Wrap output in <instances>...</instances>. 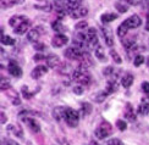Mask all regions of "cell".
<instances>
[{"mask_svg": "<svg viewBox=\"0 0 149 145\" xmlns=\"http://www.w3.org/2000/svg\"><path fill=\"white\" fill-rule=\"evenodd\" d=\"M71 78H72L73 80H76L77 83H79L81 85H87V84H89V83H91V79H92L89 72L87 71V70H84V68H81V67L76 68V70L72 72Z\"/></svg>", "mask_w": 149, "mask_h": 145, "instance_id": "1", "label": "cell"}, {"mask_svg": "<svg viewBox=\"0 0 149 145\" xmlns=\"http://www.w3.org/2000/svg\"><path fill=\"white\" fill-rule=\"evenodd\" d=\"M64 119L67 123V126H70V127H77L79 122V112L71 108H66Z\"/></svg>", "mask_w": 149, "mask_h": 145, "instance_id": "2", "label": "cell"}, {"mask_svg": "<svg viewBox=\"0 0 149 145\" xmlns=\"http://www.w3.org/2000/svg\"><path fill=\"white\" fill-rule=\"evenodd\" d=\"M110 134H111V126L108 122H103L94 132V135L98 139H105Z\"/></svg>", "mask_w": 149, "mask_h": 145, "instance_id": "3", "label": "cell"}, {"mask_svg": "<svg viewBox=\"0 0 149 145\" xmlns=\"http://www.w3.org/2000/svg\"><path fill=\"white\" fill-rule=\"evenodd\" d=\"M83 54H84V50L73 48V46L67 48L65 50V56L67 59H70V60H79L81 58H82Z\"/></svg>", "mask_w": 149, "mask_h": 145, "instance_id": "4", "label": "cell"}, {"mask_svg": "<svg viewBox=\"0 0 149 145\" xmlns=\"http://www.w3.org/2000/svg\"><path fill=\"white\" fill-rule=\"evenodd\" d=\"M125 26L128 28V29H133V28H137L141 26V23H142V20L139 18V16L137 15H133L131 17H128L127 20H125L122 22Z\"/></svg>", "mask_w": 149, "mask_h": 145, "instance_id": "5", "label": "cell"}, {"mask_svg": "<svg viewBox=\"0 0 149 145\" xmlns=\"http://www.w3.org/2000/svg\"><path fill=\"white\" fill-rule=\"evenodd\" d=\"M8 71H9V73L12 76V77L20 78L21 76H22V68H21L20 66H18L15 61H10V62H9Z\"/></svg>", "mask_w": 149, "mask_h": 145, "instance_id": "6", "label": "cell"}, {"mask_svg": "<svg viewBox=\"0 0 149 145\" xmlns=\"http://www.w3.org/2000/svg\"><path fill=\"white\" fill-rule=\"evenodd\" d=\"M69 42V38L64 34H56L53 39H52V45L54 48H63L65 44H67Z\"/></svg>", "mask_w": 149, "mask_h": 145, "instance_id": "7", "label": "cell"}, {"mask_svg": "<svg viewBox=\"0 0 149 145\" xmlns=\"http://www.w3.org/2000/svg\"><path fill=\"white\" fill-rule=\"evenodd\" d=\"M78 61H79V66L78 67L84 68V70H88L89 67L93 66V60L91 58L89 53H87V51H84V54L82 55V58H81Z\"/></svg>", "mask_w": 149, "mask_h": 145, "instance_id": "8", "label": "cell"}, {"mask_svg": "<svg viewBox=\"0 0 149 145\" xmlns=\"http://www.w3.org/2000/svg\"><path fill=\"white\" fill-rule=\"evenodd\" d=\"M22 121L26 123L27 127H28L31 130H32V132H34V133H39V132H40V126H39V123L37 122L34 118L26 117V118H22Z\"/></svg>", "mask_w": 149, "mask_h": 145, "instance_id": "9", "label": "cell"}, {"mask_svg": "<svg viewBox=\"0 0 149 145\" xmlns=\"http://www.w3.org/2000/svg\"><path fill=\"white\" fill-rule=\"evenodd\" d=\"M42 27H37L34 29H31L27 33V40L32 42V43H37L38 42V38L40 37V32H42Z\"/></svg>", "mask_w": 149, "mask_h": 145, "instance_id": "10", "label": "cell"}, {"mask_svg": "<svg viewBox=\"0 0 149 145\" xmlns=\"http://www.w3.org/2000/svg\"><path fill=\"white\" fill-rule=\"evenodd\" d=\"M103 34H104V39H105V43H107L108 46H113L114 45V35H113V32L109 27H104L103 28Z\"/></svg>", "mask_w": 149, "mask_h": 145, "instance_id": "11", "label": "cell"}, {"mask_svg": "<svg viewBox=\"0 0 149 145\" xmlns=\"http://www.w3.org/2000/svg\"><path fill=\"white\" fill-rule=\"evenodd\" d=\"M48 72V67H45V66H37L34 70L31 72V77L32 78H34V79H37V78H40L42 76H44L45 73Z\"/></svg>", "mask_w": 149, "mask_h": 145, "instance_id": "12", "label": "cell"}, {"mask_svg": "<svg viewBox=\"0 0 149 145\" xmlns=\"http://www.w3.org/2000/svg\"><path fill=\"white\" fill-rule=\"evenodd\" d=\"M29 26H31V22L28 20H24L23 22H21L18 24L17 27L14 28V32L16 34H23V33H26V31L29 28Z\"/></svg>", "mask_w": 149, "mask_h": 145, "instance_id": "13", "label": "cell"}, {"mask_svg": "<svg viewBox=\"0 0 149 145\" xmlns=\"http://www.w3.org/2000/svg\"><path fill=\"white\" fill-rule=\"evenodd\" d=\"M87 14H88V10H87L86 8H83V6H79V8L74 9L70 15H71L72 18H82V17L87 16Z\"/></svg>", "mask_w": 149, "mask_h": 145, "instance_id": "14", "label": "cell"}, {"mask_svg": "<svg viewBox=\"0 0 149 145\" xmlns=\"http://www.w3.org/2000/svg\"><path fill=\"white\" fill-rule=\"evenodd\" d=\"M58 71H59L60 74L71 76L74 70H73V67L70 64H60V67H58Z\"/></svg>", "mask_w": 149, "mask_h": 145, "instance_id": "15", "label": "cell"}, {"mask_svg": "<svg viewBox=\"0 0 149 145\" xmlns=\"http://www.w3.org/2000/svg\"><path fill=\"white\" fill-rule=\"evenodd\" d=\"M47 65L48 67H52V68H55L60 65V59L58 55H49L47 58Z\"/></svg>", "mask_w": 149, "mask_h": 145, "instance_id": "16", "label": "cell"}, {"mask_svg": "<svg viewBox=\"0 0 149 145\" xmlns=\"http://www.w3.org/2000/svg\"><path fill=\"white\" fill-rule=\"evenodd\" d=\"M8 130L11 132L12 134L18 137V138H22L23 137V130H22V128L18 124H9L8 126Z\"/></svg>", "mask_w": 149, "mask_h": 145, "instance_id": "17", "label": "cell"}, {"mask_svg": "<svg viewBox=\"0 0 149 145\" xmlns=\"http://www.w3.org/2000/svg\"><path fill=\"white\" fill-rule=\"evenodd\" d=\"M138 113L139 115H148L149 113V99L146 98L142 100V104L139 105V108H138Z\"/></svg>", "mask_w": 149, "mask_h": 145, "instance_id": "18", "label": "cell"}, {"mask_svg": "<svg viewBox=\"0 0 149 145\" xmlns=\"http://www.w3.org/2000/svg\"><path fill=\"white\" fill-rule=\"evenodd\" d=\"M133 76L131 73H126L122 76V79H121V84L123 88H130L133 83Z\"/></svg>", "mask_w": 149, "mask_h": 145, "instance_id": "19", "label": "cell"}, {"mask_svg": "<svg viewBox=\"0 0 149 145\" xmlns=\"http://www.w3.org/2000/svg\"><path fill=\"white\" fill-rule=\"evenodd\" d=\"M81 3H82V0H66V8L67 10H69V12L71 14V12L74 10V9H77L79 8V5Z\"/></svg>", "mask_w": 149, "mask_h": 145, "instance_id": "20", "label": "cell"}, {"mask_svg": "<svg viewBox=\"0 0 149 145\" xmlns=\"http://www.w3.org/2000/svg\"><path fill=\"white\" fill-rule=\"evenodd\" d=\"M122 44L126 50L132 49L136 45V38L134 37H128V38H122Z\"/></svg>", "mask_w": 149, "mask_h": 145, "instance_id": "21", "label": "cell"}, {"mask_svg": "<svg viewBox=\"0 0 149 145\" xmlns=\"http://www.w3.org/2000/svg\"><path fill=\"white\" fill-rule=\"evenodd\" d=\"M65 111H66L65 108H63V106H58V108L53 111L54 118L58 119V121H60L61 118H65Z\"/></svg>", "mask_w": 149, "mask_h": 145, "instance_id": "22", "label": "cell"}, {"mask_svg": "<svg viewBox=\"0 0 149 145\" xmlns=\"http://www.w3.org/2000/svg\"><path fill=\"white\" fill-rule=\"evenodd\" d=\"M125 118H126V119H128V121H131V122H133L134 119H136V115H134V112H133V109H132L131 104H127V105H126Z\"/></svg>", "mask_w": 149, "mask_h": 145, "instance_id": "23", "label": "cell"}, {"mask_svg": "<svg viewBox=\"0 0 149 145\" xmlns=\"http://www.w3.org/2000/svg\"><path fill=\"white\" fill-rule=\"evenodd\" d=\"M24 20H27V17H24V16H14V17L10 18L9 23H10V26H12V27L15 28V27H17L21 22H23Z\"/></svg>", "mask_w": 149, "mask_h": 145, "instance_id": "24", "label": "cell"}, {"mask_svg": "<svg viewBox=\"0 0 149 145\" xmlns=\"http://www.w3.org/2000/svg\"><path fill=\"white\" fill-rule=\"evenodd\" d=\"M24 0H1V6L3 9H6V8H11L14 5H17V4H22Z\"/></svg>", "mask_w": 149, "mask_h": 145, "instance_id": "25", "label": "cell"}, {"mask_svg": "<svg viewBox=\"0 0 149 145\" xmlns=\"http://www.w3.org/2000/svg\"><path fill=\"white\" fill-rule=\"evenodd\" d=\"M105 90H107L109 94H113L114 92L117 90V80L115 79H111L108 82V84H107V88H105Z\"/></svg>", "mask_w": 149, "mask_h": 145, "instance_id": "26", "label": "cell"}, {"mask_svg": "<svg viewBox=\"0 0 149 145\" xmlns=\"http://www.w3.org/2000/svg\"><path fill=\"white\" fill-rule=\"evenodd\" d=\"M94 55L95 58H98L99 61H105L107 59H105V53H104V48H102L100 45H98L94 50Z\"/></svg>", "mask_w": 149, "mask_h": 145, "instance_id": "27", "label": "cell"}, {"mask_svg": "<svg viewBox=\"0 0 149 145\" xmlns=\"http://www.w3.org/2000/svg\"><path fill=\"white\" fill-rule=\"evenodd\" d=\"M108 95H109V93L107 90H100L99 93H97L93 98H94V100L97 103H102V101H104V100L108 98Z\"/></svg>", "mask_w": 149, "mask_h": 145, "instance_id": "28", "label": "cell"}, {"mask_svg": "<svg viewBox=\"0 0 149 145\" xmlns=\"http://www.w3.org/2000/svg\"><path fill=\"white\" fill-rule=\"evenodd\" d=\"M92 105L89 103H83L82 104V108H81V115L82 116H87L89 115V113L92 112Z\"/></svg>", "mask_w": 149, "mask_h": 145, "instance_id": "29", "label": "cell"}, {"mask_svg": "<svg viewBox=\"0 0 149 145\" xmlns=\"http://www.w3.org/2000/svg\"><path fill=\"white\" fill-rule=\"evenodd\" d=\"M117 18V14H104L102 15V21L104 23H109V22H113Z\"/></svg>", "mask_w": 149, "mask_h": 145, "instance_id": "30", "label": "cell"}, {"mask_svg": "<svg viewBox=\"0 0 149 145\" xmlns=\"http://www.w3.org/2000/svg\"><path fill=\"white\" fill-rule=\"evenodd\" d=\"M52 27H53V29H54V31H56V32H59V33H61V32H64V31H65V28H64L63 23H61V21H60V20L54 21V22L52 23Z\"/></svg>", "mask_w": 149, "mask_h": 145, "instance_id": "31", "label": "cell"}, {"mask_svg": "<svg viewBox=\"0 0 149 145\" xmlns=\"http://www.w3.org/2000/svg\"><path fill=\"white\" fill-rule=\"evenodd\" d=\"M127 32H128V28L123 23H121L120 26H119V28H117V35L121 37V38H125L126 34H127Z\"/></svg>", "mask_w": 149, "mask_h": 145, "instance_id": "32", "label": "cell"}, {"mask_svg": "<svg viewBox=\"0 0 149 145\" xmlns=\"http://www.w3.org/2000/svg\"><path fill=\"white\" fill-rule=\"evenodd\" d=\"M1 43L4 45H14L16 42H15L14 38H11L9 35H4V37H1Z\"/></svg>", "mask_w": 149, "mask_h": 145, "instance_id": "33", "label": "cell"}, {"mask_svg": "<svg viewBox=\"0 0 149 145\" xmlns=\"http://www.w3.org/2000/svg\"><path fill=\"white\" fill-rule=\"evenodd\" d=\"M21 92H22L23 96L26 98V99H31V98L34 95V92H29V89H28V87H27V85H23V87H22V89H21Z\"/></svg>", "mask_w": 149, "mask_h": 145, "instance_id": "34", "label": "cell"}, {"mask_svg": "<svg viewBox=\"0 0 149 145\" xmlns=\"http://www.w3.org/2000/svg\"><path fill=\"white\" fill-rule=\"evenodd\" d=\"M131 5H149V0H125Z\"/></svg>", "mask_w": 149, "mask_h": 145, "instance_id": "35", "label": "cell"}, {"mask_svg": "<svg viewBox=\"0 0 149 145\" xmlns=\"http://www.w3.org/2000/svg\"><path fill=\"white\" fill-rule=\"evenodd\" d=\"M110 55H111V58H113V60L116 62V64H121V62H122V59L120 58V55L117 54L115 50L111 49V50H110Z\"/></svg>", "mask_w": 149, "mask_h": 145, "instance_id": "36", "label": "cell"}, {"mask_svg": "<svg viewBox=\"0 0 149 145\" xmlns=\"http://www.w3.org/2000/svg\"><path fill=\"white\" fill-rule=\"evenodd\" d=\"M115 6H116V9L119 10L120 12H122V14H123V12H126V11H127V5L123 4V0H122V1H117Z\"/></svg>", "mask_w": 149, "mask_h": 145, "instance_id": "37", "label": "cell"}, {"mask_svg": "<svg viewBox=\"0 0 149 145\" xmlns=\"http://www.w3.org/2000/svg\"><path fill=\"white\" fill-rule=\"evenodd\" d=\"M143 62H144V58L142 55H137L134 58V60H133V64H134L136 67H139L142 64H143Z\"/></svg>", "mask_w": 149, "mask_h": 145, "instance_id": "38", "label": "cell"}, {"mask_svg": "<svg viewBox=\"0 0 149 145\" xmlns=\"http://www.w3.org/2000/svg\"><path fill=\"white\" fill-rule=\"evenodd\" d=\"M103 73H104L105 77H111V76L115 73V68H114V67H111V66H108V67L103 71Z\"/></svg>", "mask_w": 149, "mask_h": 145, "instance_id": "39", "label": "cell"}, {"mask_svg": "<svg viewBox=\"0 0 149 145\" xmlns=\"http://www.w3.org/2000/svg\"><path fill=\"white\" fill-rule=\"evenodd\" d=\"M116 127L119 128L120 130H126L127 129V123L123 122L122 119H117L116 121Z\"/></svg>", "mask_w": 149, "mask_h": 145, "instance_id": "40", "label": "cell"}, {"mask_svg": "<svg viewBox=\"0 0 149 145\" xmlns=\"http://www.w3.org/2000/svg\"><path fill=\"white\" fill-rule=\"evenodd\" d=\"M74 28L78 29V31H82L84 28H88V22H87V21H81V22H78L76 24V26H74Z\"/></svg>", "mask_w": 149, "mask_h": 145, "instance_id": "41", "label": "cell"}, {"mask_svg": "<svg viewBox=\"0 0 149 145\" xmlns=\"http://www.w3.org/2000/svg\"><path fill=\"white\" fill-rule=\"evenodd\" d=\"M0 88H1V90L10 89V83H9V80H5L4 77H1V85H0Z\"/></svg>", "mask_w": 149, "mask_h": 145, "instance_id": "42", "label": "cell"}, {"mask_svg": "<svg viewBox=\"0 0 149 145\" xmlns=\"http://www.w3.org/2000/svg\"><path fill=\"white\" fill-rule=\"evenodd\" d=\"M107 145H123V143L120 140V139H117V138H113V139H110Z\"/></svg>", "mask_w": 149, "mask_h": 145, "instance_id": "43", "label": "cell"}, {"mask_svg": "<svg viewBox=\"0 0 149 145\" xmlns=\"http://www.w3.org/2000/svg\"><path fill=\"white\" fill-rule=\"evenodd\" d=\"M83 90H84V87L83 85H81V84H78V85H76V87H73V93H76V94H82L83 93Z\"/></svg>", "mask_w": 149, "mask_h": 145, "instance_id": "44", "label": "cell"}, {"mask_svg": "<svg viewBox=\"0 0 149 145\" xmlns=\"http://www.w3.org/2000/svg\"><path fill=\"white\" fill-rule=\"evenodd\" d=\"M47 46H45V44H43V43H34V49L36 50H38V51H43V50H44Z\"/></svg>", "mask_w": 149, "mask_h": 145, "instance_id": "45", "label": "cell"}, {"mask_svg": "<svg viewBox=\"0 0 149 145\" xmlns=\"http://www.w3.org/2000/svg\"><path fill=\"white\" fill-rule=\"evenodd\" d=\"M142 89H143L144 93L149 94V82H143L142 83Z\"/></svg>", "mask_w": 149, "mask_h": 145, "instance_id": "46", "label": "cell"}, {"mask_svg": "<svg viewBox=\"0 0 149 145\" xmlns=\"http://www.w3.org/2000/svg\"><path fill=\"white\" fill-rule=\"evenodd\" d=\"M33 59H34V61H42V60H45V56L42 54H37V55H34Z\"/></svg>", "mask_w": 149, "mask_h": 145, "instance_id": "47", "label": "cell"}, {"mask_svg": "<svg viewBox=\"0 0 149 145\" xmlns=\"http://www.w3.org/2000/svg\"><path fill=\"white\" fill-rule=\"evenodd\" d=\"M12 104H14V105H20L21 104V100H20V98L17 96V94L14 98H12Z\"/></svg>", "mask_w": 149, "mask_h": 145, "instance_id": "48", "label": "cell"}, {"mask_svg": "<svg viewBox=\"0 0 149 145\" xmlns=\"http://www.w3.org/2000/svg\"><path fill=\"white\" fill-rule=\"evenodd\" d=\"M3 144H4V145H20V144H17V143H15L14 140H10V139L3 140Z\"/></svg>", "mask_w": 149, "mask_h": 145, "instance_id": "49", "label": "cell"}, {"mask_svg": "<svg viewBox=\"0 0 149 145\" xmlns=\"http://www.w3.org/2000/svg\"><path fill=\"white\" fill-rule=\"evenodd\" d=\"M6 119H8V118H6L5 113H4V112H1V123H3V124H4L5 122H6Z\"/></svg>", "mask_w": 149, "mask_h": 145, "instance_id": "50", "label": "cell"}, {"mask_svg": "<svg viewBox=\"0 0 149 145\" xmlns=\"http://www.w3.org/2000/svg\"><path fill=\"white\" fill-rule=\"evenodd\" d=\"M146 29L149 32V15H148V21H147V26H146Z\"/></svg>", "mask_w": 149, "mask_h": 145, "instance_id": "51", "label": "cell"}, {"mask_svg": "<svg viewBox=\"0 0 149 145\" xmlns=\"http://www.w3.org/2000/svg\"><path fill=\"white\" fill-rule=\"evenodd\" d=\"M88 145H99V144H98L97 142H91V143H89Z\"/></svg>", "mask_w": 149, "mask_h": 145, "instance_id": "52", "label": "cell"}, {"mask_svg": "<svg viewBox=\"0 0 149 145\" xmlns=\"http://www.w3.org/2000/svg\"><path fill=\"white\" fill-rule=\"evenodd\" d=\"M148 67H149V59H148Z\"/></svg>", "mask_w": 149, "mask_h": 145, "instance_id": "53", "label": "cell"}, {"mask_svg": "<svg viewBox=\"0 0 149 145\" xmlns=\"http://www.w3.org/2000/svg\"><path fill=\"white\" fill-rule=\"evenodd\" d=\"M59 1H61V0H59Z\"/></svg>", "mask_w": 149, "mask_h": 145, "instance_id": "54", "label": "cell"}, {"mask_svg": "<svg viewBox=\"0 0 149 145\" xmlns=\"http://www.w3.org/2000/svg\"><path fill=\"white\" fill-rule=\"evenodd\" d=\"M40 1H42V0H40Z\"/></svg>", "mask_w": 149, "mask_h": 145, "instance_id": "55", "label": "cell"}]
</instances>
